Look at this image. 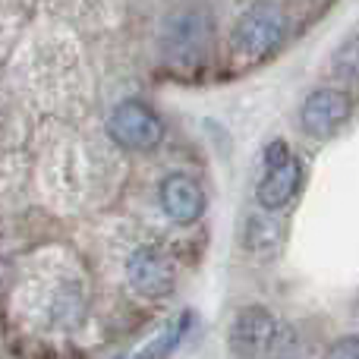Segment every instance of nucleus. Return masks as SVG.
I'll list each match as a JSON object with an SVG mask.
<instances>
[{"label":"nucleus","mask_w":359,"mask_h":359,"mask_svg":"<svg viewBox=\"0 0 359 359\" xmlns=\"http://www.w3.org/2000/svg\"><path fill=\"white\" fill-rule=\"evenodd\" d=\"M280 35H284V13L274 4H259L240 16L233 29V50L246 60H259V57L271 54L278 48Z\"/></svg>","instance_id":"obj_1"},{"label":"nucleus","mask_w":359,"mask_h":359,"mask_svg":"<svg viewBox=\"0 0 359 359\" xmlns=\"http://www.w3.org/2000/svg\"><path fill=\"white\" fill-rule=\"evenodd\" d=\"M107 133L114 136V142H120L123 149L133 151H149L161 142L164 126L142 101H123L117 104V111L107 120Z\"/></svg>","instance_id":"obj_2"},{"label":"nucleus","mask_w":359,"mask_h":359,"mask_svg":"<svg viewBox=\"0 0 359 359\" xmlns=\"http://www.w3.org/2000/svg\"><path fill=\"white\" fill-rule=\"evenodd\" d=\"M274 341V318L262 306H246L236 312L233 328H230V347L240 359L262 356Z\"/></svg>","instance_id":"obj_3"},{"label":"nucleus","mask_w":359,"mask_h":359,"mask_svg":"<svg viewBox=\"0 0 359 359\" xmlns=\"http://www.w3.org/2000/svg\"><path fill=\"white\" fill-rule=\"evenodd\" d=\"M347 114H350V98L341 88H318V92H312L306 98L299 120H303V130L309 136L328 139L347 120Z\"/></svg>","instance_id":"obj_4"},{"label":"nucleus","mask_w":359,"mask_h":359,"mask_svg":"<svg viewBox=\"0 0 359 359\" xmlns=\"http://www.w3.org/2000/svg\"><path fill=\"white\" fill-rule=\"evenodd\" d=\"M126 271H130L133 287L145 297H168L174 290V268L155 246H139L126 262Z\"/></svg>","instance_id":"obj_5"},{"label":"nucleus","mask_w":359,"mask_h":359,"mask_svg":"<svg viewBox=\"0 0 359 359\" xmlns=\"http://www.w3.org/2000/svg\"><path fill=\"white\" fill-rule=\"evenodd\" d=\"M161 208L168 211L170 221L192 224L202 217L205 211V192L202 186L186 174H170L161 183Z\"/></svg>","instance_id":"obj_6"},{"label":"nucleus","mask_w":359,"mask_h":359,"mask_svg":"<svg viewBox=\"0 0 359 359\" xmlns=\"http://www.w3.org/2000/svg\"><path fill=\"white\" fill-rule=\"evenodd\" d=\"M299 177H303V168H299L297 158H290L280 168H271L265 174V180L259 183V202L265 208H284L299 189Z\"/></svg>","instance_id":"obj_7"},{"label":"nucleus","mask_w":359,"mask_h":359,"mask_svg":"<svg viewBox=\"0 0 359 359\" xmlns=\"http://www.w3.org/2000/svg\"><path fill=\"white\" fill-rule=\"evenodd\" d=\"M186 328H189V312H183L180 318H170L168 325H161V328L155 331V337L142 341L139 347H133L130 353H123L120 359H164L180 344Z\"/></svg>","instance_id":"obj_8"},{"label":"nucleus","mask_w":359,"mask_h":359,"mask_svg":"<svg viewBox=\"0 0 359 359\" xmlns=\"http://www.w3.org/2000/svg\"><path fill=\"white\" fill-rule=\"evenodd\" d=\"M331 67H334V73L341 76V79L359 82V38H350V41H344L341 48H337Z\"/></svg>","instance_id":"obj_9"},{"label":"nucleus","mask_w":359,"mask_h":359,"mask_svg":"<svg viewBox=\"0 0 359 359\" xmlns=\"http://www.w3.org/2000/svg\"><path fill=\"white\" fill-rule=\"evenodd\" d=\"M325 359H359V337H341Z\"/></svg>","instance_id":"obj_10"},{"label":"nucleus","mask_w":359,"mask_h":359,"mask_svg":"<svg viewBox=\"0 0 359 359\" xmlns=\"http://www.w3.org/2000/svg\"><path fill=\"white\" fill-rule=\"evenodd\" d=\"M287 161H290V151H287V145L280 142V139H278V142H271V145L265 149V168H268V170H271V168H280V164H287Z\"/></svg>","instance_id":"obj_11"}]
</instances>
